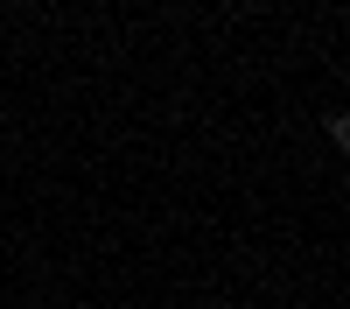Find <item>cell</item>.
Listing matches in <instances>:
<instances>
[]
</instances>
